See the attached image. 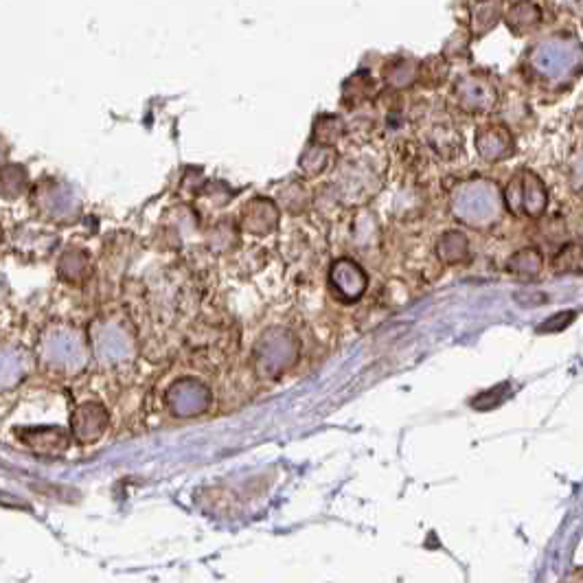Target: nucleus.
Listing matches in <instances>:
<instances>
[{"label":"nucleus","instance_id":"obj_1","mask_svg":"<svg viewBox=\"0 0 583 583\" xmlns=\"http://www.w3.org/2000/svg\"><path fill=\"white\" fill-rule=\"evenodd\" d=\"M529 62L533 73L548 82L575 77L583 66V44L575 33H555L535 44Z\"/></svg>","mask_w":583,"mask_h":583},{"label":"nucleus","instance_id":"obj_10","mask_svg":"<svg viewBox=\"0 0 583 583\" xmlns=\"http://www.w3.org/2000/svg\"><path fill=\"white\" fill-rule=\"evenodd\" d=\"M553 268L557 272H581L583 270V246L566 244L553 259Z\"/></svg>","mask_w":583,"mask_h":583},{"label":"nucleus","instance_id":"obj_9","mask_svg":"<svg viewBox=\"0 0 583 583\" xmlns=\"http://www.w3.org/2000/svg\"><path fill=\"white\" fill-rule=\"evenodd\" d=\"M417 75H419V66L415 60H399L393 68H388L386 82L393 88H406L415 82Z\"/></svg>","mask_w":583,"mask_h":583},{"label":"nucleus","instance_id":"obj_4","mask_svg":"<svg viewBox=\"0 0 583 583\" xmlns=\"http://www.w3.org/2000/svg\"><path fill=\"white\" fill-rule=\"evenodd\" d=\"M329 283L334 292L338 294L340 301L353 303L364 296L369 288V274L364 272V268L353 259H338L334 266H331Z\"/></svg>","mask_w":583,"mask_h":583},{"label":"nucleus","instance_id":"obj_8","mask_svg":"<svg viewBox=\"0 0 583 583\" xmlns=\"http://www.w3.org/2000/svg\"><path fill=\"white\" fill-rule=\"evenodd\" d=\"M544 270V255L540 248H522L509 259V272L518 279H537Z\"/></svg>","mask_w":583,"mask_h":583},{"label":"nucleus","instance_id":"obj_2","mask_svg":"<svg viewBox=\"0 0 583 583\" xmlns=\"http://www.w3.org/2000/svg\"><path fill=\"white\" fill-rule=\"evenodd\" d=\"M505 204L516 217H542L548 207V189L544 180L531 169H520L505 187Z\"/></svg>","mask_w":583,"mask_h":583},{"label":"nucleus","instance_id":"obj_5","mask_svg":"<svg viewBox=\"0 0 583 583\" xmlns=\"http://www.w3.org/2000/svg\"><path fill=\"white\" fill-rule=\"evenodd\" d=\"M476 152L487 163H500L516 152V141L507 125L487 123L476 132Z\"/></svg>","mask_w":583,"mask_h":583},{"label":"nucleus","instance_id":"obj_6","mask_svg":"<svg viewBox=\"0 0 583 583\" xmlns=\"http://www.w3.org/2000/svg\"><path fill=\"white\" fill-rule=\"evenodd\" d=\"M542 18H544L542 9L537 7L533 0H518V3L513 5L507 14L509 29L516 33V36H527V33H533L542 25Z\"/></svg>","mask_w":583,"mask_h":583},{"label":"nucleus","instance_id":"obj_7","mask_svg":"<svg viewBox=\"0 0 583 583\" xmlns=\"http://www.w3.org/2000/svg\"><path fill=\"white\" fill-rule=\"evenodd\" d=\"M437 255L445 266H459L470 259V239L461 231H448L437 242Z\"/></svg>","mask_w":583,"mask_h":583},{"label":"nucleus","instance_id":"obj_11","mask_svg":"<svg viewBox=\"0 0 583 583\" xmlns=\"http://www.w3.org/2000/svg\"><path fill=\"white\" fill-rule=\"evenodd\" d=\"M575 318H577V314L573 310L557 312L555 316L546 318L544 323L540 327H537V331H540V334H557V331H564L570 323H573Z\"/></svg>","mask_w":583,"mask_h":583},{"label":"nucleus","instance_id":"obj_3","mask_svg":"<svg viewBox=\"0 0 583 583\" xmlns=\"http://www.w3.org/2000/svg\"><path fill=\"white\" fill-rule=\"evenodd\" d=\"M454 93L456 99H459L461 108L472 114L487 112L498 99L496 84L491 82V77L485 73H470L461 77L459 82H456Z\"/></svg>","mask_w":583,"mask_h":583},{"label":"nucleus","instance_id":"obj_12","mask_svg":"<svg viewBox=\"0 0 583 583\" xmlns=\"http://www.w3.org/2000/svg\"><path fill=\"white\" fill-rule=\"evenodd\" d=\"M566 3V7L573 11L575 16H579V18H583V0H564Z\"/></svg>","mask_w":583,"mask_h":583}]
</instances>
